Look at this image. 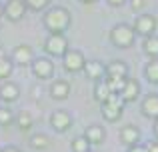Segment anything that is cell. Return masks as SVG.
Listing matches in <instances>:
<instances>
[{
  "label": "cell",
  "mask_w": 158,
  "mask_h": 152,
  "mask_svg": "<svg viewBox=\"0 0 158 152\" xmlns=\"http://www.w3.org/2000/svg\"><path fill=\"white\" fill-rule=\"evenodd\" d=\"M44 26L50 34H64L66 30L70 28L72 24V16H70V10L64 6H54L50 10H46L42 18Z\"/></svg>",
  "instance_id": "1"
},
{
  "label": "cell",
  "mask_w": 158,
  "mask_h": 152,
  "mask_svg": "<svg viewBox=\"0 0 158 152\" xmlns=\"http://www.w3.org/2000/svg\"><path fill=\"white\" fill-rule=\"evenodd\" d=\"M136 40V32L132 26L128 24H116L114 28L110 30V42L114 44L116 48H130Z\"/></svg>",
  "instance_id": "2"
},
{
  "label": "cell",
  "mask_w": 158,
  "mask_h": 152,
  "mask_svg": "<svg viewBox=\"0 0 158 152\" xmlns=\"http://www.w3.org/2000/svg\"><path fill=\"white\" fill-rule=\"evenodd\" d=\"M124 104H126V102L122 100V96H120V94H112L108 100H104L100 104L102 118H104L106 122L120 120V116H122V112H124Z\"/></svg>",
  "instance_id": "3"
},
{
  "label": "cell",
  "mask_w": 158,
  "mask_h": 152,
  "mask_svg": "<svg viewBox=\"0 0 158 152\" xmlns=\"http://www.w3.org/2000/svg\"><path fill=\"white\" fill-rule=\"evenodd\" d=\"M44 50L48 56H56L62 58L64 52L68 50V40L64 34H48V38L44 40Z\"/></svg>",
  "instance_id": "4"
},
{
  "label": "cell",
  "mask_w": 158,
  "mask_h": 152,
  "mask_svg": "<svg viewBox=\"0 0 158 152\" xmlns=\"http://www.w3.org/2000/svg\"><path fill=\"white\" fill-rule=\"evenodd\" d=\"M84 64H86V58L80 50H70L68 48L64 52V56H62V66H64L66 72H72V74L74 72H82Z\"/></svg>",
  "instance_id": "5"
},
{
  "label": "cell",
  "mask_w": 158,
  "mask_h": 152,
  "mask_svg": "<svg viewBox=\"0 0 158 152\" xmlns=\"http://www.w3.org/2000/svg\"><path fill=\"white\" fill-rule=\"evenodd\" d=\"M32 74L40 80H48V78L54 76V62L46 56H40V58H34L32 60Z\"/></svg>",
  "instance_id": "6"
},
{
  "label": "cell",
  "mask_w": 158,
  "mask_h": 152,
  "mask_svg": "<svg viewBox=\"0 0 158 152\" xmlns=\"http://www.w3.org/2000/svg\"><path fill=\"white\" fill-rule=\"evenodd\" d=\"M156 26H158L156 18H154V16H150V14H140V16H136L134 24H132V28H134V32L138 36H150V34H154Z\"/></svg>",
  "instance_id": "7"
},
{
  "label": "cell",
  "mask_w": 158,
  "mask_h": 152,
  "mask_svg": "<svg viewBox=\"0 0 158 152\" xmlns=\"http://www.w3.org/2000/svg\"><path fill=\"white\" fill-rule=\"evenodd\" d=\"M26 14V2L24 0H8L4 4V16L10 22H20Z\"/></svg>",
  "instance_id": "8"
},
{
  "label": "cell",
  "mask_w": 158,
  "mask_h": 152,
  "mask_svg": "<svg viewBox=\"0 0 158 152\" xmlns=\"http://www.w3.org/2000/svg\"><path fill=\"white\" fill-rule=\"evenodd\" d=\"M50 126L56 132H66L72 126V116L66 110H54L50 114Z\"/></svg>",
  "instance_id": "9"
},
{
  "label": "cell",
  "mask_w": 158,
  "mask_h": 152,
  "mask_svg": "<svg viewBox=\"0 0 158 152\" xmlns=\"http://www.w3.org/2000/svg\"><path fill=\"white\" fill-rule=\"evenodd\" d=\"M34 60V52L28 44H18V46L12 50V62L18 64V66H28Z\"/></svg>",
  "instance_id": "10"
},
{
  "label": "cell",
  "mask_w": 158,
  "mask_h": 152,
  "mask_svg": "<svg viewBox=\"0 0 158 152\" xmlns=\"http://www.w3.org/2000/svg\"><path fill=\"white\" fill-rule=\"evenodd\" d=\"M82 72H84V74L88 76L90 80L96 82V80H102V78L106 76V66L100 62V60H86Z\"/></svg>",
  "instance_id": "11"
},
{
  "label": "cell",
  "mask_w": 158,
  "mask_h": 152,
  "mask_svg": "<svg viewBox=\"0 0 158 152\" xmlns=\"http://www.w3.org/2000/svg\"><path fill=\"white\" fill-rule=\"evenodd\" d=\"M18 98H20V88H18V84L4 80V84L0 86V100L6 102V104H12V102H16Z\"/></svg>",
  "instance_id": "12"
},
{
  "label": "cell",
  "mask_w": 158,
  "mask_h": 152,
  "mask_svg": "<svg viewBox=\"0 0 158 152\" xmlns=\"http://www.w3.org/2000/svg\"><path fill=\"white\" fill-rule=\"evenodd\" d=\"M120 96H122L124 102L138 100V96H140V84L134 80V78H126V84H124V88L120 90Z\"/></svg>",
  "instance_id": "13"
},
{
  "label": "cell",
  "mask_w": 158,
  "mask_h": 152,
  "mask_svg": "<svg viewBox=\"0 0 158 152\" xmlns=\"http://www.w3.org/2000/svg\"><path fill=\"white\" fill-rule=\"evenodd\" d=\"M84 136H86V140H88L92 146H98V144H102V142H104L106 130L102 128L100 124H90L88 128L84 130Z\"/></svg>",
  "instance_id": "14"
},
{
  "label": "cell",
  "mask_w": 158,
  "mask_h": 152,
  "mask_svg": "<svg viewBox=\"0 0 158 152\" xmlns=\"http://www.w3.org/2000/svg\"><path fill=\"white\" fill-rule=\"evenodd\" d=\"M140 110H142V114L146 118L156 120V118H158V94H148V96L142 100Z\"/></svg>",
  "instance_id": "15"
},
{
  "label": "cell",
  "mask_w": 158,
  "mask_h": 152,
  "mask_svg": "<svg viewBox=\"0 0 158 152\" xmlns=\"http://www.w3.org/2000/svg\"><path fill=\"white\" fill-rule=\"evenodd\" d=\"M50 96L54 100H66L70 96V82L68 80H54L50 84Z\"/></svg>",
  "instance_id": "16"
},
{
  "label": "cell",
  "mask_w": 158,
  "mask_h": 152,
  "mask_svg": "<svg viewBox=\"0 0 158 152\" xmlns=\"http://www.w3.org/2000/svg\"><path fill=\"white\" fill-rule=\"evenodd\" d=\"M128 76V64L124 60H112L106 66V78H126Z\"/></svg>",
  "instance_id": "17"
},
{
  "label": "cell",
  "mask_w": 158,
  "mask_h": 152,
  "mask_svg": "<svg viewBox=\"0 0 158 152\" xmlns=\"http://www.w3.org/2000/svg\"><path fill=\"white\" fill-rule=\"evenodd\" d=\"M120 140H122L126 146L136 144V142H140V130L136 128V126H132V124L124 126V128L120 130Z\"/></svg>",
  "instance_id": "18"
},
{
  "label": "cell",
  "mask_w": 158,
  "mask_h": 152,
  "mask_svg": "<svg viewBox=\"0 0 158 152\" xmlns=\"http://www.w3.org/2000/svg\"><path fill=\"white\" fill-rule=\"evenodd\" d=\"M112 94H114V92L110 90V86H108L106 78H102V80H96V84H94V98H96L100 104H102L104 100H108Z\"/></svg>",
  "instance_id": "19"
},
{
  "label": "cell",
  "mask_w": 158,
  "mask_h": 152,
  "mask_svg": "<svg viewBox=\"0 0 158 152\" xmlns=\"http://www.w3.org/2000/svg\"><path fill=\"white\" fill-rule=\"evenodd\" d=\"M142 50H144V54L150 56V58H158V36H156V34L144 36Z\"/></svg>",
  "instance_id": "20"
},
{
  "label": "cell",
  "mask_w": 158,
  "mask_h": 152,
  "mask_svg": "<svg viewBox=\"0 0 158 152\" xmlns=\"http://www.w3.org/2000/svg\"><path fill=\"white\" fill-rule=\"evenodd\" d=\"M144 76L150 84H158V58H152L144 68Z\"/></svg>",
  "instance_id": "21"
},
{
  "label": "cell",
  "mask_w": 158,
  "mask_h": 152,
  "mask_svg": "<svg viewBox=\"0 0 158 152\" xmlns=\"http://www.w3.org/2000/svg\"><path fill=\"white\" fill-rule=\"evenodd\" d=\"M14 122L18 124V128L22 130V132H26V130L32 128V124H34V120H32V114L26 112V110H22V112L18 114V116L14 118Z\"/></svg>",
  "instance_id": "22"
},
{
  "label": "cell",
  "mask_w": 158,
  "mask_h": 152,
  "mask_svg": "<svg viewBox=\"0 0 158 152\" xmlns=\"http://www.w3.org/2000/svg\"><path fill=\"white\" fill-rule=\"evenodd\" d=\"M12 72H14V62H12V58L0 56V80H6V78H10Z\"/></svg>",
  "instance_id": "23"
},
{
  "label": "cell",
  "mask_w": 158,
  "mask_h": 152,
  "mask_svg": "<svg viewBox=\"0 0 158 152\" xmlns=\"http://www.w3.org/2000/svg\"><path fill=\"white\" fill-rule=\"evenodd\" d=\"M30 146L34 150H46L50 146V138L46 134H34V136H30Z\"/></svg>",
  "instance_id": "24"
},
{
  "label": "cell",
  "mask_w": 158,
  "mask_h": 152,
  "mask_svg": "<svg viewBox=\"0 0 158 152\" xmlns=\"http://www.w3.org/2000/svg\"><path fill=\"white\" fill-rule=\"evenodd\" d=\"M90 146H92V144L86 140L84 134L72 140V152H90Z\"/></svg>",
  "instance_id": "25"
},
{
  "label": "cell",
  "mask_w": 158,
  "mask_h": 152,
  "mask_svg": "<svg viewBox=\"0 0 158 152\" xmlns=\"http://www.w3.org/2000/svg\"><path fill=\"white\" fill-rule=\"evenodd\" d=\"M14 112H12L8 106H2L0 108V126H10L12 122H14Z\"/></svg>",
  "instance_id": "26"
},
{
  "label": "cell",
  "mask_w": 158,
  "mask_h": 152,
  "mask_svg": "<svg viewBox=\"0 0 158 152\" xmlns=\"http://www.w3.org/2000/svg\"><path fill=\"white\" fill-rule=\"evenodd\" d=\"M126 78H106V82H108V86H110L112 92H114V94H120V90H122L124 84H126Z\"/></svg>",
  "instance_id": "27"
},
{
  "label": "cell",
  "mask_w": 158,
  "mask_h": 152,
  "mask_svg": "<svg viewBox=\"0 0 158 152\" xmlns=\"http://www.w3.org/2000/svg\"><path fill=\"white\" fill-rule=\"evenodd\" d=\"M24 2H26V8H30V10H34V12H40V10H44V8H48L50 0H24Z\"/></svg>",
  "instance_id": "28"
},
{
  "label": "cell",
  "mask_w": 158,
  "mask_h": 152,
  "mask_svg": "<svg viewBox=\"0 0 158 152\" xmlns=\"http://www.w3.org/2000/svg\"><path fill=\"white\" fill-rule=\"evenodd\" d=\"M128 152H148V144H140V142H136V144L128 146Z\"/></svg>",
  "instance_id": "29"
},
{
  "label": "cell",
  "mask_w": 158,
  "mask_h": 152,
  "mask_svg": "<svg viewBox=\"0 0 158 152\" xmlns=\"http://www.w3.org/2000/svg\"><path fill=\"white\" fill-rule=\"evenodd\" d=\"M144 4H146V0H130V6H132V10H142L144 8Z\"/></svg>",
  "instance_id": "30"
},
{
  "label": "cell",
  "mask_w": 158,
  "mask_h": 152,
  "mask_svg": "<svg viewBox=\"0 0 158 152\" xmlns=\"http://www.w3.org/2000/svg\"><path fill=\"white\" fill-rule=\"evenodd\" d=\"M110 6H114V8H118V6H124L126 4V0H106Z\"/></svg>",
  "instance_id": "31"
},
{
  "label": "cell",
  "mask_w": 158,
  "mask_h": 152,
  "mask_svg": "<svg viewBox=\"0 0 158 152\" xmlns=\"http://www.w3.org/2000/svg\"><path fill=\"white\" fill-rule=\"evenodd\" d=\"M148 152H158V142H150L148 144Z\"/></svg>",
  "instance_id": "32"
},
{
  "label": "cell",
  "mask_w": 158,
  "mask_h": 152,
  "mask_svg": "<svg viewBox=\"0 0 158 152\" xmlns=\"http://www.w3.org/2000/svg\"><path fill=\"white\" fill-rule=\"evenodd\" d=\"M2 152H22V150L16 148V146H6V148H2Z\"/></svg>",
  "instance_id": "33"
},
{
  "label": "cell",
  "mask_w": 158,
  "mask_h": 152,
  "mask_svg": "<svg viewBox=\"0 0 158 152\" xmlns=\"http://www.w3.org/2000/svg\"><path fill=\"white\" fill-rule=\"evenodd\" d=\"M154 136L158 138V118H156V120H154Z\"/></svg>",
  "instance_id": "34"
},
{
  "label": "cell",
  "mask_w": 158,
  "mask_h": 152,
  "mask_svg": "<svg viewBox=\"0 0 158 152\" xmlns=\"http://www.w3.org/2000/svg\"><path fill=\"white\" fill-rule=\"evenodd\" d=\"M80 2H84V4H92V2H96V0H80Z\"/></svg>",
  "instance_id": "35"
},
{
  "label": "cell",
  "mask_w": 158,
  "mask_h": 152,
  "mask_svg": "<svg viewBox=\"0 0 158 152\" xmlns=\"http://www.w3.org/2000/svg\"><path fill=\"white\" fill-rule=\"evenodd\" d=\"M2 16H4V6L0 4V18H2Z\"/></svg>",
  "instance_id": "36"
},
{
  "label": "cell",
  "mask_w": 158,
  "mask_h": 152,
  "mask_svg": "<svg viewBox=\"0 0 158 152\" xmlns=\"http://www.w3.org/2000/svg\"><path fill=\"white\" fill-rule=\"evenodd\" d=\"M0 152H2V148H0Z\"/></svg>",
  "instance_id": "37"
}]
</instances>
